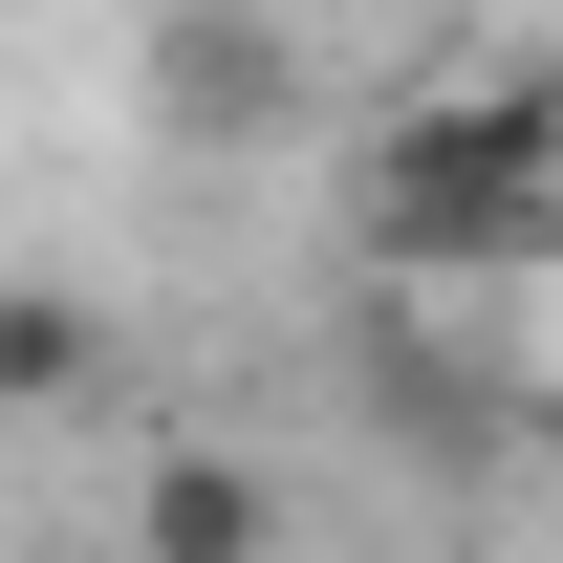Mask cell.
I'll return each mask as SVG.
<instances>
[{"label":"cell","mask_w":563,"mask_h":563,"mask_svg":"<svg viewBox=\"0 0 563 563\" xmlns=\"http://www.w3.org/2000/svg\"><path fill=\"white\" fill-rule=\"evenodd\" d=\"M131 563H282V477L239 455V433H152V477H131Z\"/></svg>","instance_id":"3"},{"label":"cell","mask_w":563,"mask_h":563,"mask_svg":"<svg viewBox=\"0 0 563 563\" xmlns=\"http://www.w3.org/2000/svg\"><path fill=\"white\" fill-rule=\"evenodd\" d=\"M347 261L390 303H542L563 261V66H477L347 131Z\"/></svg>","instance_id":"1"},{"label":"cell","mask_w":563,"mask_h":563,"mask_svg":"<svg viewBox=\"0 0 563 563\" xmlns=\"http://www.w3.org/2000/svg\"><path fill=\"white\" fill-rule=\"evenodd\" d=\"M542 325H563V261H542Z\"/></svg>","instance_id":"5"},{"label":"cell","mask_w":563,"mask_h":563,"mask_svg":"<svg viewBox=\"0 0 563 563\" xmlns=\"http://www.w3.org/2000/svg\"><path fill=\"white\" fill-rule=\"evenodd\" d=\"M109 390V303L87 282H0V412H87Z\"/></svg>","instance_id":"4"},{"label":"cell","mask_w":563,"mask_h":563,"mask_svg":"<svg viewBox=\"0 0 563 563\" xmlns=\"http://www.w3.org/2000/svg\"><path fill=\"white\" fill-rule=\"evenodd\" d=\"M131 109H152L174 152H261V131H303V44L239 22V0H174V22L131 44Z\"/></svg>","instance_id":"2"}]
</instances>
